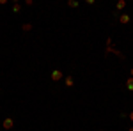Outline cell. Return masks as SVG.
<instances>
[{
	"label": "cell",
	"mask_w": 133,
	"mask_h": 131,
	"mask_svg": "<svg viewBox=\"0 0 133 131\" xmlns=\"http://www.w3.org/2000/svg\"><path fill=\"white\" fill-rule=\"evenodd\" d=\"M51 80L53 81H61L62 80V71L61 69H53L51 71Z\"/></svg>",
	"instance_id": "6da1fadb"
},
{
	"label": "cell",
	"mask_w": 133,
	"mask_h": 131,
	"mask_svg": "<svg viewBox=\"0 0 133 131\" xmlns=\"http://www.w3.org/2000/svg\"><path fill=\"white\" fill-rule=\"evenodd\" d=\"M12 124H14V122H12V119H11V117L4 119V128H5V129H11V128H12Z\"/></svg>",
	"instance_id": "7a4b0ae2"
},
{
	"label": "cell",
	"mask_w": 133,
	"mask_h": 131,
	"mask_svg": "<svg viewBox=\"0 0 133 131\" xmlns=\"http://www.w3.org/2000/svg\"><path fill=\"white\" fill-rule=\"evenodd\" d=\"M119 21L124 23V25H126V23H130V14H119Z\"/></svg>",
	"instance_id": "3957f363"
},
{
	"label": "cell",
	"mask_w": 133,
	"mask_h": 131,
	"mask_svg": "<svg viewBox=\"0 0 133 131\" xmlns=\"http://www.w3.org/2000/svg\"><path fill=\"white\" fill-rule=\"evenodd\" d=\"M64 83H66V87H68V89H69V87H73V85H75V80H73V76H68Z\"/></svg>",
	"instance_id": "277c9868"
},
{
	"label": "cell",
	"mask_w": 133,
	"mask_h": 131,
	"mask_svg": "<svg viewBox=\"0 0 133 131\" xmlns=\"http://www.w3.org/2000/svg\"><path fill=\"white\" fill-rule=\"evenodd\" d=\"M115 7H117V11L124 9V7H126V2H124V0H121V2H117V5H115Z\"/></svg>",
	"instance_id": "5b68a950"
},
{
	"label": "cell",
	"mask_w": 133,
	"mask_h": 131,
	"mask_svg": "<svg viewBox=\"0 0 133 131\" xmlns=\"http://www.w3.org/2000/svg\"><path fill=\"white\" fill-rule=\"evenodd\" d=\"M126 87H128V91H133V78H128V81H126Z\"/></svg>",
	"instance_id": "8992f818"
},
{
	"label": "cell",
	"mask_w": 133,
	"mask_h": 131,
	"mask_svg": "<svg viewBox=\"0 0 133 131\" xmlns=\"http://www.w3.org/2000/svg\"><path fill=\"white\" fill-rule=\"evenodd\" d=\"M21 29H23L25 32H29V30H32V25L30 23H25V25H21Z\"/></svg>",
	"instance_id": "52a82bcc"
},
{
	"label": "cell",
	"mask_w": 133,
	"mask_h": 131,
	"mask_svg": "<svg viewBox=\"0 0 133 131\" xmlns=\"http://www.w3.org/2000/svg\"><path fill=\"white\" fill-rule=\"evenodd\" d=\"M21 9V5L20 4H18V2H16V4H14V5H12V11H14V12H18V11Z\"/></svg>",
	"instance_id": "ba28073f"
},
{
	"label": "cell",
	"mask_w": 133,
	"mask_h": 131,
	"mask_svg": "<svg viewBox=\"0 0 133 131\" xmlns=\"http://www.w3.org/2000/svg\"><path fill=\"white\" fill-rule=\"evenodd\" d=\"M69 7H78V2H75V0H69Z\"/></svg>",
	"instance_id": "9c48e42d"
},
{
	"label": "cell",
	"mask_w": 133,
	"mask_h": 131,
	"mask_svg": "<svg viewBox=\"0 0 133 131\" xmlns=\"http://www.w3.org/2000/svg\"><path fill=\"white\" fill-rule=\"evenodd\" d=\"M128 117H130V119H131V121H133V112H131V113H130V115H128Z\"/></svg>",
	"instance_id": "30bf717a"
},
{
	"label": "cell",
	"mask_w": 133,
	"mask_h": 131,
	"mask_svg": "<svg viewBox=\"0 0 133 131\" xmlns=\"http://www.w3.org/2000/svg\"><path fill=\"white\" fill-rule=\"evenodd\" d=\"M130 73H131V78H133V69H131V71H130Z\"/></svg>",
	"instance_id": "8fae6325"
},
{
	"label": "cell",
	"mask_w": 133,
	"mask_h": 131,
	"mask_svg": "<svg viewBox=\"0 0 133 131\" xmlns=\"http://www.w3.org/2000/svg\"><path fill=\"white\" fill-rule=\"evenodd\" d=\"M128 131H133V128H130V129H128Z\"/></svg>",
	"instance_id": "7c38bea8"
}]
</instances>
